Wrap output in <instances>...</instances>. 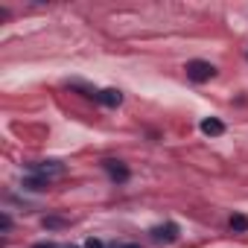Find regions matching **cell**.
<instances>
[{
	"label": "cell",
	"instance_id": "12",
	"mask_svg": "<svg viewBox=\"0 0 248 248\" xmlns=\"http://www.w3.org/2000/svg\"><path fill=\"white\" fill-rule=\"evenodd\" d=\"M67 248H73V245H67Z\"/></svg>",
	"mask_w": 248,
	"mask_h": 248
},
{
	"label": "cell",
	"instance_id": "5",
	"mask_svg": "<svg viewBox=\"0 0 248 248\" xmlns=\"http://www.w3.org/2000/svg\"><path fill=\"white\" fill-rule=\"evenodd\" d=\"M105 170H108V175H111L114 181H126V178H129V170L123 167L120 161H105Z\"/></svg>",
	"mask_w": 248,
	"mask_h": 248
},
{
	"label": "cell",
	"instance_id": "3",
	"mask_svg": "<svg viewBox=\"0 0 248 248\" xmlns=\"http://www.w3.org/2000/svg\"><path fill=\"white\" fill-rule=\"evenodd\" d=\"M202 132H204L207 138H219V135L225 132V126H222L216 117H207V120H202Z\"/></svg>",
	"mask_w": 248,
	"mask_h": 248
},
{
	"label": "cell",
	"instance_id": "1",
	"mask_svg": "<svg viewBox=\"0 0 248 248\" xmlns=\"http://www.w3.org/2000/svg\"><path fill=\"white\" fill-rule=\"evenodd\" d=\"M187 76H190L193 82H207V79L216 76V67H213L210 62H190V64H187Z\"/></svg>",
	"mask_w": 248,
	"mask_h": 248
},
{
	"label": "cell",
	"instance_id": "2",
	"mask_svg": "<svg viewBox=\"0 0 248 248\" xmlns=\"http://www.w3.org/2000/svg\"><path fill=\"white\" fill-rule=\"evenodd\" d=\"M96 99H99L102 105H108V108H117V105L123 102V93H120V91H114V88H105V91H99V93H96Z\"/></svg>",
	"mask_w": 248,
	"mask_h": 248
},
{
	"label": "cell",
	"instance_id": "10",
	"mask_svg": "<svg viewBox=\"0 0 248 248\" xmlns=\"http://www.w3.org/2000/svg\"><path fill=\"white\" fill-rule=\"evenodd\" d=\"M35 248H53V245H50V242H38Z\"/></svg>",
	"mask_w": 248,
	"mask_h": 248
},
{
	"label": "cell",
	"instance_id": "11",
	"mask_svg": "<svg viewBox=\"0 0 248 248\" xmlns=\"http://www.w3.org/2000/svg\"><path fill=\"white\" fill-rule=\"evenodd\" d=\"M123 248H140V245H123Z\"/></svg>",
	"mask_w": 248,
	"mask_h": 248
},
{
	"label": "cell",
	"instance_id": "6",
	"mask_svg": "<svg viewBox=\"0 0 248 248\" xmlns=\"http://www.w3.org/2000/svg\"><path fill=\"white\" fill-rule=\"evenodd\" d=\"M62 170H64V167H62L59 161H44V164H38V167H35V172H38V175H44V178H50V175H59Z\"/></svg>",
	"mask_w": 248,
	"mask_h": 248
},
{
	"label": "cell",
	"instance_id": "9",
	"mask_svg": "<svg viewBox=\"0 0 248 248\" xmlns=\"http://www.w3.org/2000/svg\"><path fill=\"white\" fill-rule=\"evenodd\" d=\"M85 248H102V242H99V239H88Z\"/></svg>",
	"mask_w": 248,
	"mask_h": 248
},
{
	"label": "cell",
	"instance_id": "4",
	"mask_svg": "<svg viewBox=\"0 0 248 248\" xmlns=\"http://www.w3.org/2000/svg\"><path fill=\"white\" fill-rule=\"evenodd\" d=\"M152 236H155V239H164V242H172V239L178 236V225H172V222H170V225H161V228L152 231Z\"/></svg>",
	"mask_w": 248,
	"mask_h": 248
},
{
	"label": "cell",
	"instance_id": "8",
	"mask_svg": "<svg viewBox=\"0 0 248 248\" xmlns=\"http://www.w3.org/2000/svg\"><path fill=\"white\" fill-rule=\"evenodd\" d=\"M24 187L27 190H44L47 187V178H30V181H24Z\"/></svg>",
	"mask_w": 248,
	"mask_h": 248
},
{
	"label": "cell",
	"instance_id": "7",
	"mask_svg": "<svg viewBox=\"0 0 248 248\" xmlns=\"http://www.w3.org/2000/svg\"><path fill=\"white\" fill-rule=\"evenodd\" d=\"M231 228H233V231H248V219L236 213V216H231Z\"/></svg>",
	"mask_w": 248,
	"mask_h": 248
}]
</instances>
